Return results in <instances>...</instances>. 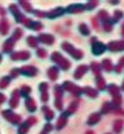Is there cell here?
<instances>
[{
    "label": "cell",
    "instance_id": "1",
    "mask_svg": "<svg viewBox=\"0 0 124 134\" xmlns=\"http://www.w3.org/2000/svg\"><path fill=\"white\" fill-rule=\"evenodd\" d=\"M107 49L111 51H121L124 50V41H112L108 43Z\"/></svg>",
    "mask_w": 124,
    "mask_h": 134
},
{
    "label": "cell",
    "instance_id": "2",
    "mask_svg": "<svg viewBox=\"0 0 124 134\" xmlns=\"http://www.w3.org/2000/svg\"><path fill=\"white\" fill-rule=\"evenodd\" d=\"M105 50H106V46H105L103 43H101V42H95V43L93 45V53H94L95 55L102 54Z\"/></svg>",
    "mask_w": 124,
    "mask_h": 134
},
{
    "label": "cell",
    "instance_id": "3",
    "mask_svg": "<svg viewBox=\"0 0 124 134\" xmlns=\"http://www.w3.org/2000/svg\"><path fill=\"white\" fill-rule=\"evenodd\" d=\"M123 125H124L123 120H116V121L114 122V131H115V133H120V131L123 130Z\"/></svg>",
    "mask_w": 124,
    "mask_h": 134
},
{
    "label": "cell",
    "instance_id": "4",
    "mask_svg": "<svg viewBox=\"0 0 124 134\" xmlns=\"http://www.w3.org/2000/svg\"><path fill=\"white\" fill-rule=\"evenodd\" d=\"M99 118H101L99 113H94V114H92V116H90V118L88 120V124H89V125H93V124L98 122V121H99Z\"/></svg>",
    "mask_w": 124,
    "mask_h": 134
},
{
    "label": "cell",
    "instance_id": "5",
    "mask_svg": "<svg viewBox=\"0 0 124 134\" xmlns=\"http://www.w3.org/2000/svg\"><path fill=\"white\" fill-rule=\"evenodd\" d=\"M103 69H105L107 72L112 70V62H111V59H108V58H107V59H105V60H103Z\"/></svg>",
    "mask_w": 124,
    "mask_h": 134
},
{
    "label": "cell",
    "instance_id": "6",
    "mask_svg": "<svg viewBox=\"0 0 124 134\" xmlns=\"http://www.w3.org/2000/svg\"><path fill=\"white\" fill-rule=\"evenodd\" d=\"M108 92L112 95V97H114V96H118V95H119V88H118L115 84H110V86H108Z\"/></svg>",
    "mask_w": 124,
    "mask_h": 134
},
{
    "label": "cell",
    "instance_id": "7",
    "mask_svg": "<svg viewBox=\"0 0 124 134\" xmlns=\"http://www.w3.org/2000/svg\"><path fill=\"white\" fill-rule=\"evenodd\" d=\"M86 70H88V67H86V66H81L80 69L77 70V72H76V78H81V76H82V74H85V72H86Z\"/></svg>",
    "mask_w": 124,
    "mask_h": 134
},
{
    "label": "cell",
    "instance_id": "8",
    "mask_svg": "<svg viewBox=\"0 0 124 134\" xmlns=\"http://www.w3.org/2000/svg\"><path fill=\"white\" fill-rule=\"evenodd\" d=\"M123 67H124V57H123V58H120V60H119L118 66L115 67V71H116V72H121Z\"/></svg>",
    "mask_w": 124,
    "mask_h": 134
},
{
    "label": "cell",
    "instance_id": "9",
    "mask_svg": "<svg viewBox=\"0 0 124 134\" xmlns=\"http://www.w3.org/2000/svg\"><path fill=\"white\" fill-rule=\"evenodd\" d=\"M112 108H114V107H112L111 103H105V104H103V108H102V113H108Z\"/></svg>",
    "mask_w": 124,
    "mask_h": 134
},
{
    "label": "cell",
    "instance_id": "10",
    "mask_svg": "<svg viewBox=\"0 0 124 134\" xmlns=\"http://www.w3.org/2000/svg\"><path fill=\"white\" fill-rule=\"evenodd\" d=\"M92 69H93V71L95 72V75L99 78V75H101V69H99V64H98V63H92Z\"/></svg>",
    "mask_w": 124,
    "mask_h": 134
},
{
    "label": "cell",
    "instance_id": "11",
    "mask_svg": "<svg viewBox=\"0 0 124 134\" xmlns=\"http://www.w3.org/2000/svg\"><path fill=\"white\" fill-rule=\"evenodd\" d=\"M97 86H98V88H99V90H105V88H106V82L99 76V78L97 79Z\"/></svg>",
    "mask_w": 124,
    "mask_h": 134
},
{
    "label": "cell",
    "instance_id": "12",
    "mask_svg": "<svg viewBox=\"0 0 124 134\" xmlns=\"http://www.w3.org/2000/svg\"><path fill=\"white\" fill-rule=\"evenodd\" d=\"M85 92L90 96V97H97L98 96V92L95 90H92V88H85Z\"/></svg>",
    "mask_w": 124,
    "mask_h": 134
},
{
    "label": "cell",
    "instance_id": "13",
    "mask_svg": "<svg viewBox=\"0 0 124 134\" xmlns=\"http://www.w3.org/2000/svg\"><path fill=\"white\" fill-rule=\"evenodd\" d=\"M121 17H123V12H121V11H116V12L114 13V23H118Z\"/></svg>",
    "mask_w": 124,
    "mask_h": 134
},
{
    "label": "cell",
    "instance_id": "14",
    "mask_svg": "<svg viewBox=\"0 0 124 134\" xmlns=\"http://www.w3.org/2000/svg\"><path fill=\"white\" fill-rule=\"evenodd\" d=\"M105 29H106L107 32H111V30H112V23L108 21V20H106V21H105Z\"/></svg>",
    "mask_w": 124,
    "mask_h": 134
},
{
    "label": "cell",
    "instance_id": "15",
    "mask_svg": "<svg viewBox=\"0 0 124 134\" xmlns=\"http://www.w3.org/2000/svg\"><path fill=\"white\" fill-rule=\"evenodd\" d=\"M80 30H81V33H82V34H85V36H88V34H89V29H88V26H86V25H84V24H82V25H80Z\"/></svg>",
    "mask_w": 124,
    "mask_h": 134
},
{
    "label": "cell",
    "instance_id": "16",
    "mask_svg": "<svg viewBox=\"0 0 124 134\" xmlns=\"http://www.w3.org/2000/svg\"><path fill=\"white\" fill-rule=\"evenodd\" d=\"M84 7L82 5H72V7H69V11H81Z\"/></svg>",
    "mask_w": 124,
    "mask_h": 134
},
{
    "label": "cell",
    "instance_id": "17",
    "mask_svg": "<svg viewBox=\"0 0 124 134\" xmlns=\"http://www.w3.org/2000/svg\"><path fill=\"white\" fill-rule=\"evenodd\" d=\"M41 40H42V41H46L47 43H51V41H52V38H51L50 36H42Z\"/></svg>",
    "mask_w": 124,
    "mask_h": 134
},
{
    "label": "cell",
    "instance_id": "18",
    "mask_svg": "<svg viewBox=\"0 0 124 134\" xmlns=\"http://www.w3.org/2000/svg\"><path fill=\"white\" fill-rule=\"evenodd\" d=\"M99 17L101 19H103L105 21L107 20V17H108V15H107V12H105V11H101V13H99Z\"/></svg>",
    "mask_w": 124,
    "mask_h": 134
},
{
    "label": "cell",
    "instance_id": "19",
    "mask_svg": "<svg viewBox=\"0 0 124 134\" xmlns=\"http://www.w3.org/2000/svg\"><path fill=\"white\" fill-rule=\"evenodd\" d=\"M56 74H57L56 69H51V70H50V76H51L52 79H55V78H56Z\"/></svg>",
    "mask_w": 124,
    "mask_h": 134
},
{
    "label": "cell",
    "instance_id": "20",
    "mask_svg": "<svg viewBox=\"0 0 124 134\" xmlns=\"http://www.w3.org/2000/svg\"><path fill=\"white\" fill-rule=\"evenodd\" d=\"M28 105H29V109H30V110H34V109H35V104H34V101L28 100Z\"/></svg>",
    "mask_w": 124,
    "mask_h": 134
},
{
    "label": "cell",
    "instance_id": "21",
    "mask_svg": "<svg viewBox=\"0 0 124 134\" xmlns=\"http://www.w3.org/2000/svg\"><path fill=\"white\" fill-rule=\"evenodd\" d=\"M97 4H98L97 2H92V3H90V4L86 7V8H93V7H97Z\"/></svg>",
    "mask_w": 124,
    "mask_h": 134
},
{
    "label": "cell",
    "instance_id": "22",
    "mask_svg": "<svg viewBox=\"0 0 124 134\" xmlns=\"http://www.w3.org/2000/svg\"><path fill=\"white\" fill-rule=\"evenodd\" d=\"M29 42H30V45H31V46H35V40H34V38H31V37H30V38H29Z\"/></svg>",
    "mask_w": 124,
    "mask_h": 134
},
{
    "label": "cell",
    "instance_id": "23",
    "mask_svg": "<svg viewBox=\"0 0 124 134\" xmlns=\"http://www.w3.org/2000/svg\"><path fill=\"white\" fill-rule=\"evenodd\" d=\"M121 34H123V37H124V24H123V26H121Z\"/></svg>",
    "mask_w": 124,
    "mask_h": 134
},
{
    "label": "cell",
    "instance_id": "24",
    "mask_svg": "<svg viewBox=\"0 0 124 134\" xmlns=\"http://www.w3.org/2000/svg\"><path fill=\"white\" fill-rule=\"evenodd\" d=\"M121 90H123V91H124V82H123V87H121Z\"/></svg>",
    "mask_w": 124,
    "mask_h": 134
},
{
    "label": "cell",
    "instance_id": "25",
    "mask_svg": "<svg viewBox=\"0 0 124 134\" xmlns=\"http://www.w3.org/2000/svg\"><path fill=\"white\" fill-rule=\"evenodd\" d=\"M88 134H94V133H93V131H89V133H88Z\"/></svg>",
    "mask_w": 124,
    "mask_h": 134
},
{
    "label": "cell",
    "instance_id": "26",
    "mask_svg": "<svg viewBox=\"0 0 124 134\" xmlns=\"http://www.w3.org/2000/svg\"><path fill=\"white\" fill-rule=\"evenodd\" d=\"M107 134H108V133H107Z\"/></svg>",
    "mask_w": 124,
    "mask_h": 134
}]
</instances>
